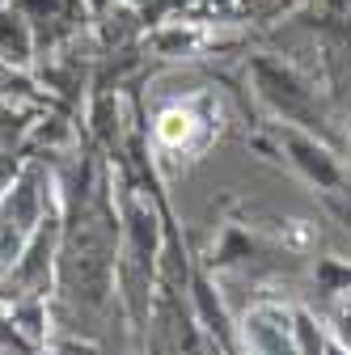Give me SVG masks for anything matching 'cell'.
Listing matches in <instances>:
<instances>
[{
  "label": "cell",
  "mask_w": 351,
  "mask_h": 355,
  "mask_svg": "<svg viewBox=\"0 0 351 355\" xmlns=\"http://www.w3.org/2000/svg\"><path fill=\"white\" fill-rule=\"evenodd\" d=\"M191 136H195V114H191V110L173 106V110L161 114V123H157V140H161L165 148H182Z\"/></svg>",
  "instance_id": "cell-2"
},
{
  "label": "cell",
  "mask_w": 351,
  "mask_h": 355,
  "mask_svg": "<svg viewBox=\"0 0 351 355\" xmlns=\"http://www.w3.org/2000/svg\"><path fill=\"white\" fill-rule=\"evenodd\" d=\"M34 225H38V191H34V173H30L0 195V266L17 262Z\"/></svg>",
  "instance_id": "cell-1"
}]
</instances>
